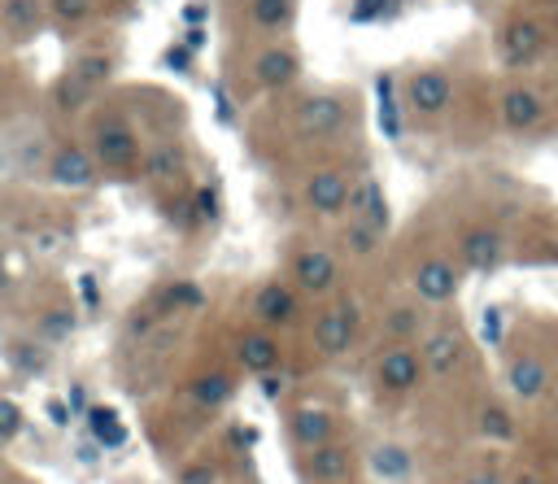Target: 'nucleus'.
I'll return each instance as SVG.
<instances>
[{
	"label": "nucleus",
	"instance_id": "nucleus-28",
	"mask_svg": "<svg viewBox=\"0 0 558 484\" xmlns=\"http://www.w3.org/2000/svg\"><path fill=\"white\" fill-rule=\"evenodd\" d=\"M475 427H480L488 440H514V414H510L506 406H497V401L480 406V414H475Z\"/></svg>",
	"mask_w": 558,
	"mask_h": 484
},
{
	"label": "nucleus",
	"instance_id": "nucleus-13",
	"mask_svg": "<svg viewBox=\"0 0 558 484\" xmlns=\"http://www.w3.org/2000/svg\"><path fill=\"white\" fill-rule=\"evenodd\" d=\"M418 358H423V375L449 379V375H458L462 362H466V336H462L453 323L427 327L423 340H418Z\"/></svg>",
	"mask_w": 558,
	"mask_h": 484
},
{
	"label": "nucleus",
	"instance_id": "nucleus-11",
	"mask_svg": "<svg viewBox=\"0 0 558 484\" xmlns=\"http://www.w3.org/2000/svg\"><path fill=\"white\" fill-rule=\"evenodd\" d=\"M423 384V358L418 344H384L375 358V388L388 397H405Z\"/></svg>",
	"mask_w": 558,
	"mask_h": 484
},
{
	"label": "nucleus",
	"instance_id": "nucleus-18",
	"mask_svg": "<svg viewBox=\"0 0 558 484\" xmlns=\"http://www.w3.org/2000/svg\"><path fill=\"white\" fill-rule=\"evenodd\" d=\"M336 432H340V423H336V414L323 410V406H296V410L288 414V436H292V445H296L301 453H310V449L336 440Z\"/></svg>",
	"mask_w": 558,
	"mask_h": 484
},
{
	"label": "nucleus",
	"instance_id": "nucleus-39",
	"mask_svg": "<svg viewBox=\"0 0 558 484\" xmlns=\"http://www.w3.org/2000/svg\"><path fill=\"white\" fill-rule=\"evenodd\" d=\"M510 484H549V480H545L541 471H519V475H514Z\"/></svg>",
	"mask_w": 558,
	"mask_h": 484
},
{
	"label": "nucleus",
	"instance_id": "nucleus-40",
	"mask_svg": "<svg viewBox=\"0 0 558 484\" xmlns=\"http://www.w3.org/2000/svg\"><path fill=\"white\" fill-rule=\"evenodd\" d=\"M9 92H13V74H9V65H0V105L9 100Z\"/></svg>",
	"mask_w": 558,
	"mask_h": 484
},
{
	"label": "nucleus",
	"instance_id": "nucleus-26",
	"mask_svg": "<svg viewBox=\"0 0 558 484\" xmlns=\"http://www.w3.org/2000/svg\"><path fill=\"white\" fill-rule=\"evenodd\" d=\"M187 397H192V406H201V410H218V406L231 401V375L205 371V375H196V379L187 384Z\"/></svg>",
	"mask_w": 558,
	"mask_h": 484
},
{
	"label": "nucleus",
	"instance_id": "nucleus-21",
	"mask_svg": "<svg viewBox=\"0 0 558 484\" xmlns=\"http://www.w3.org/2000/svg\"><path fill=\"white\" fill-rule=\"evenodd\" d=\"M183 170H187V153H183V144H174V140H161V144H153V148H144V157H140V174L148 179V183H179L183 179Z\"/></svg>",
	"mask_w": 558,
	"mask_h": 484
},
{
	"label": "nucleus",
	"instance_id": "nucleus-4",
	"mask_svg": "<svg viewBox=\"0 0 558 484\" xmlns=\"http://www.w3.org/2000/svg\"><path fill=\"white\" fill-rule=\"evenodd\" d=\"M357 331H362V310L357 301L349 297H336L327 301L318 314H314V327H310V340L318 349V358H344L353 344H357Z\"/></svg>",
	"mask_w": 558,
	"mask_h": 484
},
{
	"label": "nucleus",
	"instance_id": "nucleus-8",
	"mask_svg": "<svg viewBox=\"0 0 558 484\" xmlns=\"http://www.w3.org/2000/svg\"><path fill=\"white\" fill-rule=\"evenodd\" d=\"M288 283L301 297H327L340 283V257L323 244H301L288 257Z\"/></svg>",
	"mask_w": 558,
	"mask_h": 484
},
{
	"label": "nucleus",
	"instance_id": "nucleus-6",
	"mask_svg": "<svg viewBox=\"0 0 558 484\" xmlns=\"http://www.w3.org/2000/svg\"><path fill=\"white\" fill-rule=\"evenodd\" d=\"M401 96H405V109L414 118L432 122V118H445L449 113V105L458 96V83H453V74L445 65H418V70L405 74Z\"/></svg>",
	"mask_w": 558,
	"mask_h": 484
},
{
	"label": "nucleus",
	"instance_id": "nucleus-30",
	"mask_svg": "<svg viewBox=\"0 0 558 484\" xmlns=\"http://www.w3.org/2000/svg\"><path fill=\"white\" fill-rule=\"evenodd\" d=\"M92 9H96V0H48V17L61 31H78L92 17Z\"/></svg>",
	"mask_w": 558,
	"mask_h": 484
},
{
	"label": "nucleus",
	"instance_id": "nucleus-32",
	"mask_svg": "<svg viewBox=\"0 0 558 484\" xmlns=\"http://www.w3.org/2000/svg\"><path fill=\"white\" fill-rule=\"evenodd\" d=\"M379 231H371L366 222H357V218H349V227H344V249L353 253V257H371L375 249H379Z\"/></svg>",
	"mask_w": 558,
	"mask_h": 484
},
{
	"label": "nucleus",
	"instance_id": "nucleus-17",
	"mask_svg": "<svg viewBox=\"0 0 558 484\" xmlns=\"http://www.w3.org/2000/svg\"><path fill=\"white\" fill-rule=\"evenodd\" d=\"M235 362L248 371V375H270V371H279V362H283V344H279V336L275 331H266V327H248V331H240V340H235Z\"/></svg>",
	"mask_w": 558,
	"mask_h": 484
},
{
	"label": "nucleus",
	"instance_id": "nucleus-7",
	"mask_svg": "<svg viewBox=\"0 0 558 484\" xmlns=\"http://www.w3.org/2000/svg\"><path fill=\"white\" fill-rule=\"evenodd\" d=\"M458 288H462V266L449 253H427L410 270V292H414L418 305L440 310V305H449L458 297Z\"/></svg>",
	"mask_w": 558,
	"mask_h": 484
},
{
	"label": "nucleus",
	"instance_id": "nucleus-12",
	"mask_svg": "<svg viewBox=\"0 0 558 484\" xmlns=\"http://www.w3.org/2000/svg\"><path fill=\"white\" fill-rule=\"evenodd\" d=\"M48 183L61 192H92L100 183V166L87 144H57L48 153Z\"/></svg>",
	"mask_w": 558,
	"mask_h": 484
},
{
	"label": "nucleus",
	"instance_id": "nucleus-10",
	"mask_svg": "<svg viewBox=\"0 0 558 484\" xmlns=\"http://www.w3.org/2000/svg\"><path fill=\"white\" fill-rule=\"evenodd\" d=\"M506 262V235L497 222H466L458 231V266L471 275H493Z\"/></svg>",
	"mask_w": 558,
	"mask_h": 484
},
{
	"label": "nucleus",
	"instance_id": "nucleus-36",
	"mask_svg": "<svg viewBox=\"0 0 558 484\" xmlns=\"http://www.w3.org/2000/svg\"><path fill=\"white\" fill-rule=\"evenodd\" d=\"M92 432H96V440L100 445H118L126 432L118 427V419H113V410H92Z\"/></svg>",
	"mask_w": 558,
	"mask_h": 484
},
{
	"label": "nucleus",
	"instance_id": "nucleus-33",
	"mask_svg": "<svg viewBox=\"0 0 558 484\" xmlns=\"http://www.w3.org/2000/svg\"><path fill=\"white\" fill-rule=\"evenodd\" d=\"M22 427H26L22 406H17L13 397H0V445H13V440L22 436Z\"/></svg>",
	"mask_w": 558,
	"mask_h": 484
},
{
	"label": "nucleus",
	"instance_id": "nucleus-22",
	"mask_svg": "<svg viewBox=\"0 0 558 484\" xmlns=\"http://www.w3.org/2000/svg\"><path fill=\"white\" fill-rule=\"evenodd\" d=\"M379 331L388 344H414L423 331H427V318H423V305L418 301H397L384 310L379 318Z\"/></svg>",
	"mask_w": 558,
	"mask_h": 484
},
{
	"label": "nucleus",
	"instance_id": "nucleus-27",
	"mask_svg": "<svg viewBox=\"0 0 558 484\" xmlns=\"http://www.w3.org/2000/svg\"><path fill=\"white\" fill-rule=\"evenodd\" d=\"M70 331H74V310H70V305H52V310H44V314L35 318V336H39L44 344L65 340Z\"/></svg>",
	"mask_w": 558,
	"mask_h": 484
},
{
	"label": "nucleus",
	"instance_id": "nucleus-20",
	"mask_svg": "<svg viewBox=\"0 0 558 484\" xmlns=\"http://www.w3.org/2000/svg\"><path fill=\"white\" fill-rule=\"evenodd\" d=\"M44 17H48V4L44 0H0V31L13 44L35 39L44 31Z\"/></svg>",
	"mask_w": 558,
	"mask_h": 484
},
{
	"label": "nucleus",
	"instance_id": "nucleus-3",
	"mask_svg": "<svg viewBox=\"0 0 558 484\" xmlns=\"http://www.w3.org/2000/svg\"><path fill=\"white\" fill-rule=\"evenodd\" d=\"M349 122H353V100H344L340 92H305L296 100V109H292L296 135L301 140H314V144L344 135Z\"/></svg>",
	"mask_w": 558,
	"mask_h": 484
},
{
	"label": "nucleus",
	"instance_id": "nucleus-9",
	"mask_svg": "<svg viewBox=\"0 0 558 484\" xmlns=\"http://www.w3.org/2000/svg\"><path fill=\"white\" fill-rule=\"evenodd\" d=\"M349 196H353V179H349L344 170H336V166H318V170H310L305 183H301V205H305L310 214H318V218H340V214H349Z\"/></svg>",
	"mask_w": 558,
	"mask_h": 484
},
{
	"label": "nucleus",
	"instance_id": "nucleus-29",
	"mask_svg": "<svg viewBox=\"0 0 558 484\" xmlns=\"http://www.w3.org/2000/svg\"><path fill=\"white\" fill-rule=\"evenodd\" d=\"M371 467L384 475V480H405L410 475V453L401 445H375L371 449Z\"/></svg>",
	"mask_w": 558,
	"mask_h": 484
},
{
	"label": "nucleus",
	"instance_id": "nucleus-37",
	"mask_svg": "<svg viewBox=\"0 0 558 484\" xmlns=\"http://www.w3.org/2000/svg\"><path fill=\"white\" fill-rule=\"evenodd\" d=\"M388 13V0H353V17L357 22H375Z\"/></svg>",
	"mask_w": 558,
	"mask_h": 484
},
{
	"label": "nucleus",
	"instance_id": "nucleus-2",
	"mask_svg": "<svg viewBox=\"0 0 558 484\" xmlns=\"http://www.w3.org/2000/svg\"><path fill=\"white\" fill-rule=\"evenodd\" d=\"M87 148H92V157H96V166L105 174L140 170V157H144L140 135H135V126L122 113H100L92 122V131H87Z\"/></svg>",
	"mask_w": 558,
	"mask_h": 484
},
{
	"label": "nucleus",
	"instance_id": "nucleus-42",
	"mask_svg": "<svg viewBox=\"0 0 558 484\" xmlns=\"http://www.w3.org/2000/svg\"><path fill=\"white\" fill-rule=\"evenodd\" d=\"M554 48H558V35H554Z\"/></svg>",
	"mask_w": 558,
	"mask_h": 484
},
{
	"label": "nucleus",
	"instance_id": "nucleus-5",
	"mask_svg": "<svg viewBox=\"0 0 558 484\" xmlns=\"http://www.w3.org/2000/svg\"><path fill=\"white\" fill-rule=\"evenodd\" d=\"M497 122L506 135H536L549 126V105L532 83L510 78L497 87Z\"/></svg>",
	"mask_w": 558,
	"mask_h": 484
},
{
	"label": "nucleus",
	"instance_id": "nucleus-19",
	"mask_svg": "<svg viewBox=\"0 0 558 484\" xmlns=\"http://www.w3.org/2000/svg\"><path fill=\"white\" fill-rule=\"evenodd\" d=\"M506 388L519 397V401H541L549 392V366L545 358L536 353H514L506 362Z\"/></svg>",
	"mask_w": 558,
	"mask_h": 484
},
{
	"label": "nucleus",
	"instance_id": "nucleus-25",
	"mask_svg": "<svg viewBox=\"0 0 558 484\" xmlns=\"http://www.w3.org/2000/svg\"><path fill=\"white\" fill-rule=\"evenodd\" d=\"M65 78H74L78 87H87L96 96V87H105L113 78V57L109 52H78L65 70Z\"/></svg>",
	"mask_w": 558,
	"mask_h": 484
},
{
	"label": "nucleus",
	"instance_id": "nucleus-16",
	"mask_svg": "<svg viewBox=\"0 0 558 484\" xmlns=\"http://www.w3.org/2000/svg\"><path fill=\"white\" fill-rule=\"evenodd\" d=\"M253 78H257V87H266V92L292 87V83L301 78V57H296V48H292V44H266V48L253 57Z\"/></svg>",
	"mask_w": 558,
	"mask_h": 484
},
{
	"label": "nucleus",
	"instance_id": "nucleus-15",
	"mask_svg": "<svg viewBox=\"0 0 558 484\" xmlns=\"http://www.w3.org/2000/svg\"><path fill=\"white\" fill-rule=\"evenodd\" d=\"M301 467H305V475L314 484H349L357 475V453L349 445H340V440H327V445L301 453Z\"/></svg>",
	"mask_w": 558,
	"mask_h": 484
},
{
	"label": "nucleus",
	"instance_id": "nucleus-1",
	"mask_svg": "<svg viewBox=\"0 0 558 484\" xmlns=\"http://www.w3.org/2000/svg\"><path fill=\"white\" fill-rule=\"evenodd\" d=\"M493 52H497L501 70L527 74V70H536V65L549 57V31H545V22H541L536 13L510 9V13L497 22V31H493Z\"/></svg>",
	"mask_w": 558,
	"mask_h": 484
},
{
	"label": "nucleus",
	"instance_id": "nucleus-23",
	"mask_svg": "<svg viewBox=\"0 0 558 484\" xmlns=\"http://www.w3.org/2000/svg\"><path fill=\"white\" fill-rule=\"evenodd\" d=\"M349 218L366 222L371 231H388V201H384V187L379 179H357L353 183V196H349Z\"/></svg>",
	"mask_w": 558,
	"mask_h": 484
},
{
	"label": "nucleus",
	"instance_id": "nucleus-31",
	"mask_svg": "<svg viewBox=\"0 0 558 484\" xmlns=\"http://www.w3.org/2000/svg\"><path fill=\"white\" fill-rule=\"evenodd\" d=\"M9 358H13V371H22V375H44V366H48V353H44V344H35V340L9 344Z\"/></svg>",
	"mask_w": 558,
	"mask_h": 484
},
{
	"label": "nucleus",
	"instance_id": "nucleus-38",
	"mask_svg": "<svg viewBox=\"0 0 558 484\" xmlns=\"http://www.w3.org/2000/svg\"><path fill=\"white\" fill-rule=\"evenodd\" d=\"M462 484H506V480H501V471H497V467H480V471H471Z\"/></svg>",
	"mask_w": 558,
	"mask_h": 484
},
{
	"label": "nucleus",
	"instance_id": "nucleus-14",
	"mask_svg": "<svg viewBox=\"0 0 558 484\" xmlns=\"http://www.w3.org/2000/svg\"><path fill=\"white\" fill-rule=\"evenodd\" d=\"M296 314H301V292L288 279H266L253 292V318H257V327L275 331V327L296 323Z\"/></svg>",
	"mask_w": 558,
	"mask_h": 484
},
{
	"label": "nucleus",
	"instance_id": "nucleus-24",
	"mask_svg": "<svg viewBox=\"0 0 558 484\" xmlns=\"http://www.w3.org/2000/svg\"><path fill=\"white\" fill-rule=\"evenodd\" d=\"M296 22V0H248V26L257 35H283Z\"/></svg>",
	"mask_w": 558,
	"mask_h": 484
},
{
	"label": "nucleus",
	"instance_id": "nucleus-35",
	"mask_svg": "<svg viewBox=\"0 0 558 484\" xmlns=\"http://www.w3.org/2000/svg\"><path fill=\"white\" fill-rule=\"evenodd\" d=\"M222 480V471H218V462H209V458H192V462H183V471H179V484H218Z\"/></svg>",
	"mask_w": 558,
	"mask_h": 484
},
{
	"label": "nucleus",
	"instance_id": "nucleus-34",
	"mask_svg": "<svg viewBox=\"0 0 558 484\" xmlns=\"http://www.w3.org/2000/svg\"><path fill=\"white\" fill-rule=\"evenodd\" d=\"M52 100H57V109H61V113H74V109H83V105L92 100V92L61 74V78H57V96H52Z\"/></svg>",
	"mask_w": 558,
	"mask_h": 484
},
{
	"label": "nucleus",
	"instance_id": "nucleus-41",
	"mask_svg": "<svg viewBox=\"0 0 558 484\" xmlns=\"http://www.w3.org/2000/svg\"><path fill=\"white\" fill-rule=\"evenodd\" d=\"M475 4H497V0H475Z\"/></svg>",
	"mask_w": 558,
	"mask_h": 484
}]
</instances>
